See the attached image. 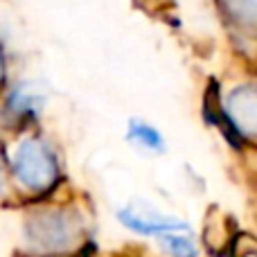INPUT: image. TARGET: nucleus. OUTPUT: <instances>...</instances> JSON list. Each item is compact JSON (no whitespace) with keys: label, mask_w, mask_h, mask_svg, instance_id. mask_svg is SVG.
<instances>
[{"label":"nucleus","mask_w":257,"mask_h":257,"mask_svg":"<svg viewBox=\"0 0 257 257\" xmlns=\"http://www.w3.org/2000/svg\"><path fill=\"white\" fill-rule=\"evenodd\" d=\"M3 79H5V59L0 54V84H3Z\"/></svg>","instance_id":"nucleus-9"},{"label":"nucleus","mask_w":257,"mask_h":257,"mask_svg":"<svg viewBox=\"0 0 257 257\" xmlns=\"http://www.w3.org/2000/svg\"><path fill=\"white\" fill-rule=\"evenodd\" d=\"M7 106H9V111L16 113V115L32 117V115L39 113L41 99L36 97V95H32L30 90H25V88H14L7 97Z\"/></svg>","instance_id":"nucleus-6"},{"label":"nucleus","mask_w":257,"mask_h":257,"mask_svg":"<svg viewBox=\"0 0 257 257\" xmlns=\"http://www.w3.org/2000/svg\"><path fill=\"white\" fill-rule=\"evenodd\" d=\"M14 176L25 190L48 192L59 181V165L52 149L39 138H27L14 151Z\"/></svg>","instance_id":"nucleus-2"},{"label":"nucleus","mask_w":257,"mask_h":257,"mask_svg":"<svg viewBox=\"0 0 257 257\" xmlns=\"http://www.w3.org/2000/svg\"><path fill=\"white\" fill-rule=\"evenodd\" d=\"M158 241L169 257H199V248L194 239L187 237V232H169L158 237Z\"/></svg>","instance_id":"nucleus-5"},{"label":"nucleus","mask_w":257,"mask_h":257,"mask_svg":"<svg viewBox=\"0 0 257 257\" xmlns=\"http://www.w3.org/2000/svg\"><path fill=\"white\" fill-rule=\"evenodd\" d=\"M25 257H79L84 246V223L66 208L34 210L23 221Z\"/></svg>","instance_id":"nucleus-1"},{"label":"nucleus","mask_w":257,"mask_h":257,"mask_svg":"<svg viewBox=\"0 0 257 257\" xmlns=\"http://www.w3.org/2000/svg\"><path fill=\"white\" fill-rule=\"evenodd\" d=\"M128 136H131V140L140 142V145L147 147V149H154V151H163L165 149L163 136H160L156 128H151L149 124H145V122L131 120V124H128Z\"/></svg>","instance_id":"nucleus-7"},{"label":"nucleus","mask_w":257,"mask_h":257,"mask_svg":"<svg viewBox=\"0 0 257 257\" xmlns=\"http://www.w3.org/2000/svg\"><path fill=\"white\" fill-rule=\"evenodd\" d=\"M226 5L239 23L246 25L257 23V0H226Z\"/></svg>","instance_id":"nucleus-8"},{"label":"nucleus","mask_w":257,"mask_h":257,"mask_svg":"<svg viewBox=\"0 0 257 257\" xmlns=\"http://www.w3.org/2000/svg\"><path fill=\"white\" fill-rule=\"evenodd\" d=\"M117 219H120L122 226H126L128 230L138 232V235H145V237H163V235H169V232L190 230V226H187L185 221L163 217V214H158V212H138V210H131V208L120 210Z\"/></svg>","instance_id":"nucleus-3"},{"label":"nucleus","mask_w":257,"mask_h":257,"mask_svg":"<svg viewBox=\"0 0 257 257\" xmlns=\"http://www.w3.org/2000/svg\"><path fill=\"white\" fill-rule=\"evenodd\" d=\"M230 111L235 113V126L239 131H257V90L237 88L230 95Z\"/></svg>","instance_id":"nucleus-4"}]
</instances>
